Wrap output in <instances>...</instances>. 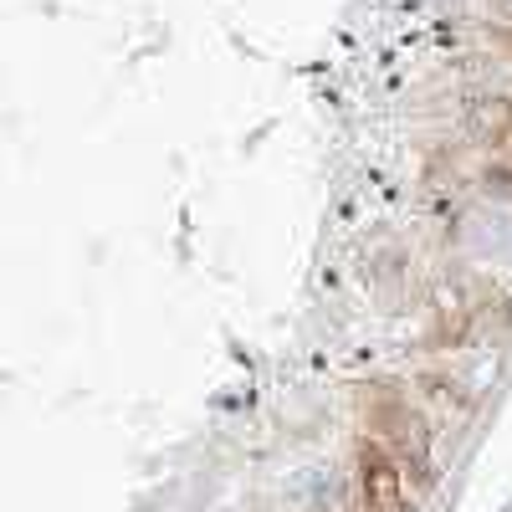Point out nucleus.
Instances as JSON below:
<instances>
[{
    "label": "nucleus",
    "instance_id": "obj_1",
    "mask_svg": "<svg viewBox=\"0 0 512 512\" xmlns=\"http://www.w3.org/2000/svg\"><path fill=\"white\" fill-rule=\"evenodd\" d=\"M359 492H364V512H410L400 461L379 446H364L359 456Z\"/></svg>",
    "mask_w": 512,
    "mask_h": 512
}]
</instances>
